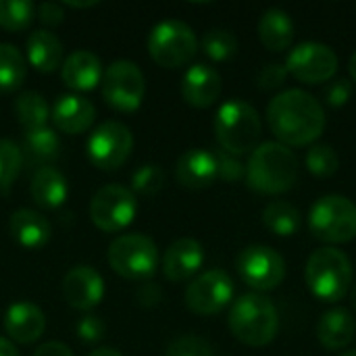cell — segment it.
Wrapping results in <instances>:
<instances>
[{"instance_id":"cell-25","label":"cell","mask_w":356,"mask_h":356,"mask_svg":"<svg viewBox=\"0 0 356 356\" xmlns=\"http://www.w3.org/2000/svg\"><path fill=\"white\" fill-rule=\"evenodd\" d=\"M259 40L271 52H282L292 46L294 40V21L282 8H267L257 25Z\"/></svg>"},{"instance_id":"cell-19","label":"cell","mask_w":356,"mask_h":356,"mask_svg":"<svg viewBox=\"0 0 356 356\" xmlns=\"http://www.w3.org/2000/svg\"><path fill=\"white\" fill-rule=\"evenodd\" d=\"M204 263V250L194 238L175 240L163 257V273L169 282H186L200 271Z\"/></svg>"},{"instance_id":"cell-14","label":"cell","mask_w":356,"mask_h":356,"mask_svg":"<svg viewBox=\"0 0 356 356\" xmlns=\"http://www.w3.org/2000/svg\"><path fill=\"white\" fill-rule=\"evenodd\" d=\"M186 307L196 315H217L234 298V282L221 269H209L200 273L186 288Z\"/></svg>"},{"instance_id":"cell-40","label":"cell","mask_w":356,"mask_h":356,"mask_svg":"<svg viewBox=\"0 0 356 356\" xmlns=\"http://www.w3.org/2000/svg\"><path fill=\"white\" fill-rule=\"evenodd\" d=\"M353 96V83L348 79H336L325 88V102L334 108L344 106Z\"/></svg>"},{"instance_id":"cell-9","label":"cell","mask_w":356,"mask_h":356,"mask_svg":"<svg viewBox=\"0 0 356 356\" xmlns=\"http://www.w3.org/2000/svg\"><path fill=\"white\" fill-rule=\"evenodd\" d=\"M102 98L106 104L121 113H134L140 108L146 94V79L140 67L131 60H115L102 75Z\"/></svg>"},{"instance_id":"cell-16","label":"cell","mask_w":356,"mask_h":356,"mask_svg":"<svg viewBox=\"0 0 356 356\" xmlns=\"http://www.w3.org/2000/svg\"><path fill=\"white\" fill-rule=\"evenodd\" d=\"M50 119L58 131L69 134V136H77V134H83L92 127V123L96 119V108L83 96L63 94L50 106Z\"/></svg>"},{"instance_id":"cell-15","label":"cell","mask_w":356,"mask_h":356,"mask_svg":"<svg viewBox=\"0 0 356 356\" xmlns=\"http://www.w3.org/2000/svg\"><path fill=\"white\" fill-rule=\"evenodd\" d=\"M63 296L69 307L77 311H90L102 302L104 280L94 267L77 265L63 280Z\"/></svg>"},{"instance_id":"cell-1","label":"cell","mask_w":356,"mask_h":356,"mask_svg":"<svg viewBox=\"0 0 356 356\" xmlns=\"http://www.w3.org/2000/svg\"><path fill=\"white\" fill-rule=\"evenodd\" d=\"M267 121L277 142L292 146L315 144L325 131V108L309 92L292 88L275 94L267 106Z\"/></svg>"},{"instance_id":"cell-12","label":"cell","mask_w":356,"mask_h":356,"mask_svg":"<svg viewBox=\"0 0 356 356\" xmlns=\"http://www.w3.org/2000/svg\"><path fill=\"white\" fill-rule=\"evenodd\" d=\"M134 148V136L121 121L100 123L88 140V156L92 165L104 171H115L121 167Z\"/></svg>"},{"instance_id":"cell-30","label":"cell","mask_w":356,"mask_h":356,"mask_svg":"<svg viewBox=\"0 0 356 356\" xmlns=\"http://www.w3.org/2000/svg\"><path fill=\"white\" fill-rule=\"evenodd\" d=\"M25 150L31 159L38 161H54L60 150L58 134L52 127H38L25 131Z\"/></svg>"},{"instance_id":"cell-27","label":"cell","mask_w":356,"mask_h":356,"mask_svg":"<svg viewBox=\"0 0 356 356\" xmlns=\"http://www.w3.org/2000/svg\"><path fill=\"white\" fill-rule=\"evenodd\" d=\"M263 223L275 236L290 238V236H294L300 229L302 215H300V211L294 204H290L286 200H271L263 209Z\"/></svg>"},{"instance_id":"cell-29","label":"cell","mask_w":356,"mask_h":356,"mask_svg":"<svg viewBox=\"0 0 356 356\" xmlns=\"http://www.w3.org/2000/svg\"><path fill=\"white\" fill-rule=\"evenodd\" d=\"M15 113L19 123L23 125V129H38V127H46L48 119H50V106L46 102V98L33 90L23 92L17 96L15 100Z\"/></svg>"},{"instance_id":"cell-17","label":"cell","mask_w":356,"mask_h":356,"mask_svg":"<svg viewBox=\"0 0 356 356\" xmlns=\"http://www.w3.org/2000/svg\"><path fill=\"white\" fill-rule=\"evenodd\" d=\"M221 75L217 73V69L198 63L192 65L184 77H181V96L190 106L196 108H209L213 106L219 96H221Z\"/></svg>"},{"instance_id":"cell-46","label":"cell","mask_w":356,"mask_h":356,"mask_svg":"<svg viewBox=\"0 0 356 356\" xmlns=\"http://www.w3.org/2000/svg\"><path fill=\"white\" fill-rule=\"evenodd\" d=\"M348 71H350V77L356 81V50L353 52L350 60H348Z\"/></svg>"},{"instance_id":"cell-3","label":"cell","mask_w":356,"mask_h":356,"mask_svg":"<svg viewBox=\"0 0 356 356\" xmlns=\"http://www.w3.org/2000/svg\"><path fill=\"white\" fill-rule=\"evenodd\" d=\"M355 271L348 254L336 246L315 250L305 267V282L309 292L327 305L340 302L355 284Z\"/></svg>"},{"instance_id":"cell-43","label":"cell","mask_w":356,"mask_h":356,"mask_svg":"<svg viewBox=\"0 0 356 356\" xmlns=\"http://www.w3.org/2000/svg\"><path fill=\"white\" fill-rule=\"evenodd\" d=\"M0 356H19L15 344L6 338H0Z\"/></svg>"},{"instance_id":"cell-23","label":"cell","mask_w":356,"mask_h":356,"mask_svg":"<svg viewBox=\"0 0 356 356\" xmlns=\"http://www.w3.org/2000/svg\"><path fill=\"white\" fill-rule=\"evenodd\" d=\"M356 334L355 315L344 307H334L321 315L317 323V340L327 350H342L350 346Z\"/></svg>"},{"instance_id":"cell-42","label":"cell","mask_w":356,"mask_h":356,"mask_svg":"<svg viewBox=\"0 0 356 356\" xmlns=\"http://www.w3.org/2000/svg\"><path fill=\"white\" fill-rule=\"evenodd\" d=\"M33 356H73V353L63 342H46L33 353Z\"/></svg>"},{"instance_id":"cell-36","label":"cell","mask_w":356,"mask_h":356,"mask_svg":"<svg viewBox=\"0 0 356 356\" xmlns=\"http://www.w3.org/2000/svg\"><path fill=\"white\" fill-rule=\"evenodd\" d=\"M165 356H215L207 340L198 336H181L169 344Z\"/></svg>"},{"instance_id":"cell-32","label":"cell","mask_w":356,"mask_h":356,"mask_svg":"<svg viewBox=\"0 0 356 356\" xmlns=\"http://www.w3.org/2000/svg\"><path fill=\"white\" fill-rule=\"evenodd\" d=\"M202 50L204 54L215 60V63H223L229 60L232 56H236L238 52V40L232 31L227 29H209L202 38Z\"/></svg>"},{"instance_id":"cell-6","label":"cell","mask_w":356,"mask_h":356,"mask_svg":"<svg viewBox=\"0 0 356 356\" xmlns=\"http://www.w3.org/2000/svg\"><path fill=\"white\" fill-rule=\"evenodd\" d=\"M309 229L325 244H346L356 238V204L342 194L321 196L309 213Z\"/></svg>"},{"instance_id":"cell-28","label":"cell","mask_w":356,"mask_h":356,"mask_svg":"<svg viewBox=\"0 0 356 356\" xmlns=\"http://www.w3.org/2000/svg\"><path fill=\"white\" fill-rule=\"evenodd\" d=\"M27 75V58L23 52L13 46L2 42L0 44V92H15L21 88Z\"/></svg>"},{"instance_id":"cell-48","label":"cell","mask_w":356,"mask_h":356,"mask_svg":"<svg viewBox=\"0 0 356 356\" xmlns=\"http://www.w3.org/2000/svg\"><path fill=\"white\" fill-rule=\"evenodd\" d=\"M340 356H356V350H346V353H342Z\"/></svg>"},{"instance_id":"cell-5","label":"cell","mask_w":356,"mask_h":356,"mask_svg":"<svg viewBox=\"0 0 356 356\" xmlns=\"http://www.w3.org/2000/svg\"><path fill=\"white\" fill-rule=\"evenodd\" d=\"M263 125L257 108L246 100L232 98L223 102L215 115V136L221 150L242 156L252 152L261 142Z\"/></svg>"},{"instance_id":"cell-44","label":"cell","mask_w":356,"mask_h":356,"mask_svg":"<svg viewBox=\"0 0 356 356\" xmlns=\"http://www.w3.org/2000/svg\"><path fill=\"white\" fill-rule=\"evenodd\" d=\"M88 356H123L119 350H113V348H98V350H92Z\"/></svg>"},{"instance_id":"cell-39","label":"cell","mask_w":356,"mask_h":356,"mask_svg":"<svg viewBox=\"0 0 356 356\" xmlns=\"http://www.w3.org/2000/svg\"><path fill=\"white\" fill-rule=\"evenodd\" d=\"M104 330H106L104 321L98 315H94V313H88V315H83L77 321V336L83 342H98V340H102L104 338Z\"/></svg>"},{"instance_id":"cell-21","label":"cell","mask_w":356,"mask_h":356,"mask_svg":"<svg viewBox=\"0 0 356 356\" xmlns=\"http://www.w3.org/2000/svg\"><path fill=\"white\" fill-rule=\"evenodd\" d=\"M104 69L100 58L90 50H75L63 60L60 77L67 88L75 92H90L102 81Z\"/></svg>"},{"instance_id":"cell-37","label":"cell","mask_w":356,"mask_h":356,"mask_svg":"<svg viewBox=\"0 0 356 356\" xmlns=\"http://www.w3.org/2000/svg\"><path fill=\"white\" fill-rule=\"evenodd\" d=\"M215 156H217V175L221 179H225L229 184H236L242 177H246V165L238 156H234V154H229L225 150L217 152Z\"/></svg>"},{"instance_id":"cell-38","label":"cell","mask_w":356,"mask_h":356,"mask_svg":"<svg viewBox=\"0 0 356 356\" xmlns=\"http://www.w3.org/2000/svg\"><path fill=\"white\" fill-rule=\"evenodd\" d=\"M286 79H288V69H286V65L269 63V65H265V67L259 71V75H257V86H259L261 90L271 92V90L282 88V86L286 83Z\"/></svg>"},{"instance_id":"cell-10","label":"cell","mask_w":356,"mask_h":356,"mask_svg":"<svg viewBox=\"0 0 356 356\" xmlns=\"http://www.w3.org/2000/svg\"><path fill=\"white\" fill-rule=\"evenodd\" d=\"M238 273L242 282L252 288L257 294L271 292L282 286L286 280V261L284 257L265 244H252L246 246L238 261H236Z\"/></svg>"},{"instance_id":"cell-41","label":"cell","mask_w":356,"mask_h":356,"mask_svg":"<svg viewBox=\"0 0 356 356\" xmlns=\"http://www.w3.org/2000/svg\"><path fill=\"white\" fill-rule=\"evenodd\" d=\"M35 15H38V19H40L44 25H50V27L60 25L63 19H65L63 4H56V2H44V4H40L38 10H35Z\"/></svg>"},{"instance_id":"cell-22","label":"cell","mask_w":356,"mask_h":356,"mask_svg":"<svg viewBox=\"0 0 356 356\" xmlns=\"http://www.w3.org/2000/svg\"><path fill=\"white\" fill-rule=\"evenodd\" d=\"M8 229H10L13 240L27 250H38V248L46 246L52 236L50 221L42 213L31 211V209L15 211L10 215Z\"/></svg>"},{"instance_id":"cell-47","label":"cell","mask_w":356,"mask_h":356,"mask_svg":"<svg viewBox=\"0 0 356 356\" xmlns=\"http://www.w3.org/2000/svg\"><path fill=\"white\" fill-rule=\"evenodd\" d=\"M350 305H353V311H355V315H356V282L353 284V288H350Z\"/></svg>"},{"instance_id":"cell-35","label":"cell","mask_w":356,"mask_h":356,"mask_svg":"<svg viewBox=\"0 0 356 356\" xmlns=\"http://www.w3.org/2000/svg\"><path fill=\"white\" fill-rule=\"evenodd\" d=\"M163 186L165 171L154 163H146L131 173V188L142 196H156L163 190Z\"/></svg>"},{"instance_id":"cell-45","label":"cell","mask_w":356,"mask_h":356,"mask_svg":"<svg viewBox=\"0 0 356 356\" xmlns=\"http://www.w3.org/2000/svg\"><path fill=\"white\" fill-rule=\"evenodd\" d=\"M98 2L96 0H90V2H71V0H65V6H71V8H88V6H96Z\"/></svg>"},{"instance_id":"cell-34","label":"cell","mask_w":356,"mask_h":356,"mask_svg":"<svg viewBox=\"0 0 356 356\" xmlns=\"http://www.w3.org/2000/svg\"><path fill=\"white\" fill-rule=\"evenodd\" d=\"M23 165V154L19 146L10 140H0V190L6 192L17 179Z\"/></svg>"},{"instance_id":"cell-31","label":"cell","mask_w":356,"mask_h":356,"mask_svg":"<svg viewBox=\"0 0 356 356\" xmlns=\"http://www.w3.org/2000/svg\"><path fill=\"white\" fill-rule=\"evenodd\" d=\"M38 6L27 0H0V27L6 31H21L35 19Z\"/></svg>"},{"instance_id":"cell-13","label":"cell","mask_w":356,"mask_h":356,"mask_svg":"<svg viewBox=\"0 0 356 356\" xmlns=\"http://www.w3.org/2000/svg\"><path fill=\"white\" fill-rule=\"evenodd\" d=\"M288 75L302 83L330 81L338 71V54L321 42H302L292 48L286 58Z\"/></svg>"},{"instance_id":"cell-20","label":"cell","mask_w":356,"mask_h":356,"mask_svg":"<svg viewBox=\"0 0 356 356\" xmlns=\"http://www.w3.org/2000/svg\"><path fill=\"white\" fill-rule=\"evenodd\" d=\"M4 332L19 344H31L40 340L46 330V317L40 307L31 302H15L4 313Z\"/></svg>"},{"instance_id":"cell-24","label":"cell","mask_w":356,"mask_h":356,"mask_svg":"<svg viewBox=\"0 0 356 356\" xmlns=\"http://www.w3.org/2000/svg\"><path fill=\"white\" fill-rule=\"evenodd\" d=\"M29 192H31V198L38 207L58 209L69 196V184L58 169L44 165L33 173Z\"/></svg>"},{"instance_id":"cell-4","label":"cell","mask_w":356,"mask_h":356,"mask_svg":"<svg viewBox=\"0 0 356 356\" xmlns=\"http://www.w3.org/2000/svg\"><path fill=\"white\" fill-rule=\"evenodd\" d=\"M227 325L236 340L246 346L261 348L277 338L280 315L275 305L265 294L250 292L232 305Z\"/></svg>"},{"instance_id":"cell-7","label":"cell","mask_w":356,"mask_h":356,"mask_svg":"<svg viewBox=\"0 0 356 356\" xmlns=\"http://www.w3.org/2000/svg\"><path fill=\"white\" fill-rule=\"evenodd\" d=\"M108 265L129 282H146L159 267V248L144 234H123L108 246Z\"/></svg>"},{"instance_id":"cell-18","label":"cell","mask_w":356,"mask_h":356,"mask_svg":"<svg viewBox=\"0 0 356 356\" xmlns=\"http://www.w3.org/2000/svg\"><path fill=\"white\" fill-rule=\"evenodd\" d=\"M177 181L188 190H204L215 184L217 175V156L207 148L186 150L175 165Z\"/></svg>"},{"instance_id":"cell-33","label":"cell","mask_w":356,"mask_h":356,"mask_svg":"<svg viewBox=\"0 0 356 356\" xmlns=\"http://www.w3.org/2000/svg\"><path fill=\"white\" fill-rule=\"evenodd\" d=\"M305 165L315 177H332L340 169V156L330 144H313L307 150Z\"/></svg>"},{"instance_id":"cell-26","label":"cell","mask_w":356,"mask_h":356,"mask_svg":"<svg viewBox=\"0 0 356 356\" xmlns=\"http://www.w3.org/2000/svg\"><path fill=\"white\" fill-rule=\"evenodd\" d=\"M27 63L40 73H52L63 65V44L60 40L46 31L35 29L27 38Z\"/></svg>"},{"instance_id":"cell-8","label":"cell","mask_w":356,"mask_h":356,"mask_svg":"<svg viewBox=\"0 0 356 356\" xmlns=\"http://www.w3.org/2000/svg\"><path fill=\"white\" fill-rule=\"evenodd\" d=\"M198 40L194 29L179 19H165L148 33V54L165 69L184 67L194 58Z\"/></svg>"},{"instance_id":"cell-2","label":"cell","mask_w":356,"mask_h":356,"mask_svg":"<svg viewBox=\"0 0 356 356\" xmlns=\"http://www.w3.org/2000/svg\"><path fill=\"white\" fill-rule=\"evenodd\" d=\"M246 181L250 190L267 196L292 190L298 181V159L294 150L280 142L259 144L246 163Z\"/></svg>"},{"instance_id":"cell-11","label":"cell","mask_w":356,"mask_h":356,"mask_svg":"<svg viewBox=\"0 0 356 356\" xmlns=\"http://www.w3.org/2000/svg\"><path fill=\"white\" fill-rule=\"evenodd\" d=\"M136 211L138 202L134 198V192L119 184H108L100 188L90 202L92 223L106 234L125 229L134 221Z\"/></svg>"}]
</instances>
